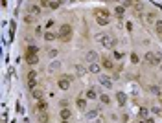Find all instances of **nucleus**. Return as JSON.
Listing matches in <instances>:
<instances>
[{"instance_id":"obj_1","label":"nucleus","mask_w":162,"mask_h":123,"mask_svg":"<svg viewBox=\"0 0 162 123\" xmlns=\"http://www.w3.org/2000/svg\"><path fill=\"white\" fill-rule=\"evenodd\" d=\"M96 22L99 26H107L109 24V13H107V9H101V11H96Z\"/></svg>"},{"instance_id":"obj_2","label":"nucleus","mask_w":162,"mask_h":123,"mask_svg":"<svg viewBox=\"0 0 162 123\" xmlns=\"http://www.w3.org/2000/svg\"><path fill=\"white\" fill-rule=\"evenodd\" d=\"M70 35H72V28L68 24H63L61 29H59V39L66 42V41H70Z\"/></svg>"},{"instance_id":"obj_3","label":"nucleus","mask_w":162,"mask_h":123,"mask_svg":"<svg viewBox=\"0 0 162 123\" xmlns=\"http://www.w3.org/2000/svg\"><path fill=\"white\" fill-rule=\"evenodd\" d=\"M145 63L148 64H151V66H155V64H158L160 63V59H162V55L160 53H153V51H149V53H145Z\"/></svg>"},{"instance_id":"obj_4","label":"nucleus","mask_w":162,"mask_h":123,"mask_svg":"<svg viewBox=\"0 0 162 123\" xmlns=\"http://www.w3.org/2000/svg\"><path fill=\"white\" fill-rule=\"evenodd\" d=\"M98 39H99V42H101L105 48H112L114 46V39L111 35H101V37H98Z\"/></svg>"},{"instance_id":"obj_5","label":"nucleus","mask_w":162,"mask_h":123,"mask_svg":"<svg viewBox=\"0 0 162 123\" xmlns=\"http://www.w3.org/2000/svg\"><path fill=\"white\" fill-rule=\"evenodd\" d=\"M59 88L61 90H68V86H70V77H68V75H63V77L59 79Z\"/></svg>"},{"instance_id":"obj_6","label":"nucleus","mask_w":162,"mask_h":123,"mask_svg":"<svg viewBox=\"0 0 162 123\" xmlns=\"http://www.w3.org/2000/svg\"><path fill=\"white\" fill-rule=\"evenodd\" d=\"M28 13H30V15H33V17H37V15L41 13V7H39V6H35V4H32V6H28Z\"/></svg>"},{"instance_id":"obj_7","label":"nucleus","mask_w":162,"mask_h":123,"mask_svg":"<svg viewBox=\"0 0 162 123\" xmlns=\"http://www.w3.org/2000/svg\"><path fill=\"white\" fill-rule=\"evenodd\" d=\"M99 83L103 84L105 88H112V83H111V77H107V75H101L99 77Z\"/></svg>"},{"instance_id":"obj_8","label":"nucleus","mask_w":162,"mask_h":123,"mask_svg":"<svg viewBox=\"0 0 162 123\" xmlns=\"http://www.w3.org/2000/svg\"><path fill=\"white\" fill-rule=\"evenodd\" d=\"M101 66L107 68V70H111V68L114 66V64H112V59H109V57H101Z\"/></svg>"},{"instance_id":"obj_9","label":"nucleus","mask_w":162,"mask_h":123,"mask_svg":"<svg viewBox=\"0 0 162 123\" xmlns=\"http://www.w3.org/2000/svg\"><path fill=\"white\" fill-rule=\"evenodd\" d=\"M37 51H39V48H37V46H28L26 55H37Z\"/></svg>"},{"instance_id":"obj_10","label":"nucleus","mask_w":162,"mask_h":123,"mask_svg":"<svg viewBox=\"0 0 162 123\" xmlns=\"http://www.w3.org/2000/svg\"><path fill=\"white\" fill-rule=\"evenodd\" d=\"M59 35H55V33H52V31H46L44 33V41H55Z\"/></svg>"},{"instance_id":"obj_11","label":"nucleus","mask_w":162,"mask_h":123,"mask_svg":"<svg viewBox=\"0 0 162 123\" xmlns=\"http://www.w3.org/2000/svg\"><path fill=\"white\" fill-rule=\"evenodd\" d=\"M70 116H72V110L70 109H63V110H61V118H63V119H68Z\"/></svg>"},{"instance_id":"obj_12","label":"nucleus","mask_w":162,"mask_h":123,"mask_svg":"<svg viewBox=\"0 0 162 123\" xmlns=\"http://www.w3.org/2000/svg\"><path fill=\"white\" fill-rule=\"evenodd\" d=\"M87 97H89V99H96V97H98V92H96L94 88H89V90H87Z\"/></svg>"},{"instance_id":"obj_13","label":"nucleus","mask_w":162,"mask_h":123,"mask_svg":"<svg viewBox=\"0 0 162 123\" xmlns=\"http://www.w3.org/2000/svg\"><path fill=\"white\" fill-rule=\"evenodd\" d=\"M76 105H78V109H81V110H85L87 109V101H85V99H78V101H76Z\"/></svg>"},{"instance_id":"obj_14","label":"nucleus","mask_w":162,"mask_h":123,"mask_svg":"<svg viewBox=\"0 0 162 123\" xmlns=\"http://www.w3.org/2000/svg\"><path fill=\"white\" fill-rule=\"evenodd\" d=\"M26 61L30 64H37L39 63V59H37V55H26Z\"/></svg>"},{"instance_id":"obj_15","label":"nucleus","mask_w":162,"mask_h":123,"mask_svg":"<svg viewBox=\"0 0 162 123\" xmlns=\"http://www.w3.org/2000/svg\"><path fill=\"white\" fill-rule=\"evenodd\" d=\"M89 70H90L92 74H98V72H99V64H98V63H90Z\"/></svg>"},{"instance_id":"obj_16","label":"nucleus","mask_w":162,"mask_h":123,"mask_svg":"<svg viewBox=\"0 0 162 123\" xmlns=\"http://www.w3.org/2000/svg\"><path fill=\"white\" fill-rule=\"evenodd\" d=\"M116 97H118V103L120 105H125V94H123V92H118Z\"/></svg>"},{"instance_id":"obj_17","label":"nucleus","mask_w":162,"mask_h":123,"mask_svg":"<svg viewBox=\"0 0 162 123\" xmlns=\"http://www.w3.org/2000/svg\"><path fill=\"white\" fill-rule=\"evenodd\" d=\"M46 109H48V105H46V101H39V105H37V110H39V112H44Z\"/></svg>"},{"instance_id":"obj_18","label":"nucleus","mask_w":162,"mask_h":123,"mask_svg":"<svg viewBox=\"0 0 162 123\" xmlns=\"http://www.w3.org/2000/svg\"><path fill=\"white\" fill-rule=\"evenodd\" d=\"M33 20H35L33 15H26V17H24V22H26V24H33Z\"/></svg>"},{"instance_id":"obj_19","label":"nucleus","mask_w":162,"mask_h":123,"mask_svg":"<svg viewBox=\"0 0 162 123\" xmlns=\"http://www.w3.org/2000/svg\"><path fill=\"white\" fill-rule=\"evenodd\" d=\"M99 99H101V103H105V105L111 101V99H109V96H107V94H101V96H99Z\"/></svg>"},{"instance_id":"obj_20","label":"nucleus","mask_w":162,"mask_h":123,"mask_svg":"<svg viewBox=\"0 0 162 123\" xmlns=\"http://www.w3.org/2000/svg\"><path fill=\"white\" fill-rule=\"evenodd\" d=\"M145 19H148V22H155V13H148Z\"/></svg>"},{"instance_id":"obj_21","label":"nucleus","mask_w":162,"mask_h":123,"mask_svg":"<svg viewBox=\"0 0 162 123\" xmlns=\"http://www.w3.org/2000/svg\"><path fill=\"white\" fill-rule=\"evenodd\" d=\"M35 77H37V74H35V72H30V74H28V81H30V83L35 81Z\"/></svg>"},{"instance_id":"obj_22","label":"nucleus","mask_w":162,"mask_h":123,"mask_svg":"<svg viewBox=\"0 0 162 123\" xmlns=\"http://www.w3.org/2000/svg\"><path fill=\"white\" fill-rule=\"evenodd\" d=\"M76 72H78L79 75H83V74H85V68H83L81 64H78V66H76Z\"/></svg>"},{"instance_id":"obj_23","label":"nucleus","mask_w":162,"mask_h":123,"mask_svg":"<svg viewBox=\"0 0 162 123\" xmlns=\"http://www.w3.org/2000/svg\"><path fill=\"white\" fill-rule=\"evenodd\" d=\"M114 11H116V15H118V17H122V15H123V6H118Z\"/></svg>"},{"instance_id":"obj_24","label":"nucleus","mask_w":162,"mask_h":123,"mask_svg":"<svg viewBox=\"0 0 162 123\" xmlns=\"http://www.w3.org/2000/svg\"><path fill=\"white\" fill-rule=\"evenodd\" d=\"M155 28H157V31L162 35V20H157V26H155Z\"/></svg>"},{"instance_id":"obj_25","label":"nucleus","mask_w":162,"mask_h":123,"mask_svg":"<svg viewBox=\"0 0 162 123\" xmlns=\"http://www.w3.org/2000/svg\"><path fill=\"white\" fill-rule=\"evenodd\" d=\"M98 116V110H90V112H87V118H96Z\"/></svg>"},{"instance_id":"obj_26","label":"nucleus","mask_w":162,"mask_h":123,"mask_svg":"<svg viewBox=\"0 0 162 123\" xmlns=\"http://www.w3.org/2000/svg\"><path fill=\"white\" fill-rule=\"evenodd\" d=\"M35 33L39 35V37H44V33H42V28H41V26H37V28H35Z\"/></svg>"},{"instance_id":"obj_27","label":"nucleus","mask_w":162,"mask_h":123,"mask_svg":"<svg viewBox=\"0 0 162 123\" xmlns=\"http://www.w3.org/2000/svg\"><path fill=\"white\" fill-rule=\"evenodd\" d=\"M87 59H89V61H94V59H96V51H89Z\"/></svg>"},{"instance_id":"obj_28","label":"nucleus","mask_w":162,"mask_h":123,"mask_svg":"<svg viewBox=\"0 0 162 123\" xmlns=\"http://www.w3.org/2000/svg\"><path fill=\"white\" fill-rule=\"evenodd\" d=\"M131 61H133V63L136 64V63H138L140 59H138V55H136V53H131Z\"/></svg>"},{"instance_id":"obj_29","label":"nucleus","mask_w":162,"mask_h":123,"mask_svg":"<svg viewBox=\"0 0 162 123\" xmlns=\"http://www.w3.org/2000/svg\"><path fill=\"white\" fill-rule=\"evenodd\" d=\"M41 96H42V92H41V90H33V97H35V99H39Z\"/></svg>"},{"instance_id":"obj_30","label":"nucleus","mask_w":162,"mask_h":123,"mask_svg":"<svg viewBox=\"0 0 162 123\" xmlns=\"http://www.w3.org/2000/svg\"><path fill=\"white\" fill-rule=\"evenodd\" d=\"M57 6H59V0H57V2H50V7H52V9H57Z\"/></svg>"},{"instance_id":"obj_31","label":"nucleus","mask_w":162,"mask_h":123,"mask_svg":"<svg viewBox=\"0 0 162 123\" xmlns=\"http://www.w3.org/2000/svg\"><path fill=\"white\" fill-rule=\"evenodd\" d=\"M41 6H42V7H50V4H48V0H41Z\"/></svg>"},{"instance_id":"obj_32","label":"nucleus","mask_w":162,"mask_h":123,"mask_svg":"<svg viewBox=\"0 0 162 123\" xmlns=\"http://www.w3.org/2000/svg\"><path fill=\"white\" fill-rule=\"evenodd\" d=\"M114 59H122V51H114Z\"/></svg>"},{"instance_id":"obj_33","label":"nucleus","mask_w":162,"mask_h":123,"mask_svg":"<svg viewBox=\"0 0 162 123\" xmlns=\"http://www.w3.org/2000/svg\"><path fill=\"white\" fill-rule=\"evenodd\" d=\"M140 116H142V118L148 116V109H145V110H140Z\"/></svg>"},{"instance_id":"obj_34","label":"nucleus","mask_w":162,"mask_h":123,"mask_svg":"<svg viewBox=\"0 0 162 123\" xmlns=\"http://www.w3.org/2000/svg\"><path fill=\"white\" fill-rule=\"evenodd\" d=\"M151 92H153V94H157V96H158V88H157V86H151Z\"/></svg>"},{"instance_id":"obj_35","label":"nucleus","mask_w":162,"mask_h":123,"mask_svg":"<svg viewBox=\"0 0 162 123\" xmlns=\"http://www.w3.org/2000/svg\"><path fill=\"white\" fill-rule=\"evenodd\" d=\"M145 123H155V121H153V119H148V121H145Z\"/></svg>"},{"instance_id":"obj_36","label":"nucleus","mask_w":162,"mask_h":123,"mask_svg":"<svg viewBox=\"0 0 162 123\" xmlns=\"http://www.w3.org/2000/svg\"><path fill=\"white\" fill-rule=\"evenodd\" d=\"M63 123H72V121H68V119H65V121H63Z\"/></svg>"}]
</instances>
